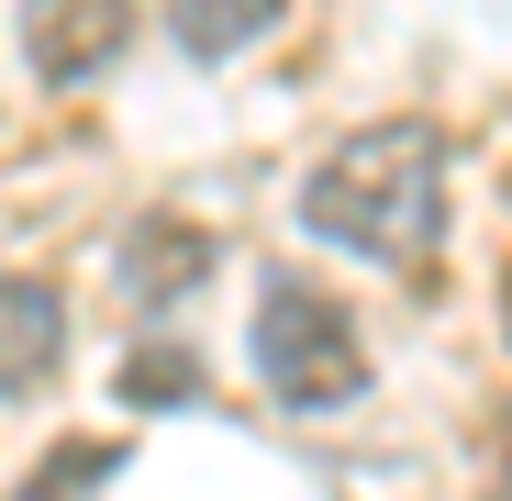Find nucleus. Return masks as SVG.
<instances>
[{
  "label": "nucleus",
  "instance_id": "7ed1b4c3",
  "mask_svg": "<svg viewBox=\"0 0 512 501\" xmlns=\"http://www.w3.org/2000/svg\"><path fill=\"white\" fill-rule=\"evenodd\" d=\"M134 34V0H23V67L78 90V78H101Z\"/></svg>",
  "mask_w": 512,
  "mask_h": 501
},
{
  "label": "nucleus",
  "instance_id": "f257e3e1",
  "mask_svg": "<svg viewBox=\"0 0 512 501\" xmlns=\"http://www.w3.org/2000/svg\"><path fill=\"white\" fill-rule=\"evenodd\" d=\"M301 223L323 245H346V257L423 268V245H435V223H446V145H435V123H368V134H346L312 167Z\"/></svg>",
  "mask_w": 512,
  "mask_h": 501
},
{
  "label": "nucleus",
  "instance_id": "1a4fd4ad",
  "mask_svg": "<svg viewBox=\"0 0 512 501\" xmlns=\"http://www.w3.org/2000/svg\"><path fill=\"white\" fill-rule=\"evenodd\" d=\"M501 312H512V279H501Z\"/></svg>",
  "mask_w": 512,
  "mask_h": 501
},
{
  "label": "nucleus",
  "instance_id": "6e6552de",
  "mask_svg": "<svg viewBox=\"0 0 512 501\" xmlns=\"http://www.w3.org/2000/svg\"><path fill=\"white\" fill-rule=\"evenodd\" d=\"M167 390L190 401V390H201V368H190V357H145V368H134V401H167Z\"/></svg>",
  "mask_w": 512,
  "mask_h": 501
},
{
  "label": "nucleus",
  "instance_id": "423d86ee",
  "mask_svg": "<svg viewBox=\"0 0 512 501\" xmlns=\"http://www.w3.org/2000/svg\"><path fill=\"white\" fill-rule=\"evenodd\" d=\"M290 12V0H167V34H179V56H201V67H223L234 45H256Z\"/></svg>",
  "mask_w": 512,
  "mask_h": 501
},
{
  "label": "nucleus",
  "instance_id": "f03ea898",
  "mask_svg": "<svg viewBox=\"0 0 512 501\" xmlns=\"http://www.w3.org/2000/svg\"><path fill=\"white\" fill-rule=\"evenodd\" d=\"M256 379H268V401H290V412H334V401L368 390V346H357L346 301H334L323 279L268 268V290H256Z\"/></svg>",
  "mask_w": 512,
  "mask_h": 501
},
{
  "label": "nucleus",
  "instance_id": "39448f33",
  "mask_svg": "<svg viewBox=\"0 0 512 501\" xmlns=\"http://www.w3.org/2000/svg\"><path fill=\"white\" fill-rule=\"evenodd\" d=\"M212 279V234L201 223H134V245H123V290L134 301H179V290H201Z\"/></svg>",
  "mask_w": 512,
  "mask_h": 501
},
{
  "label": "nucleus",
  "instance_id": "20e7f679",
  "mask_svg": "<svg viewBox=\"0 0 512 501\" xmlns=\"http://www.w3.org/2000/svg\"><path fill=\"white\" fill-rule=\"evenodd\" d=\"M56 357H67V301H56V279H0V401L45 390Z\"/></svg>",
  "mask_w": 512,
  "mask_h": 501
},
{
  "label": "nucleus",
  "instance_id": "0eeeda50",
  "mask_svg": "<svg viewBox=\"0 0 512 501\" xmlns=\"http://www.w3.org/2000/svg\"><path fill=\"white\" fill-rule=\"evenodd\" d=\"M112 457H123V446H67V457H56V468H45L23 501H67V490H101V479H112Z\"/></svg>",
  "mask_w": 512,
  "mask_h": 501
}]
</instances>
